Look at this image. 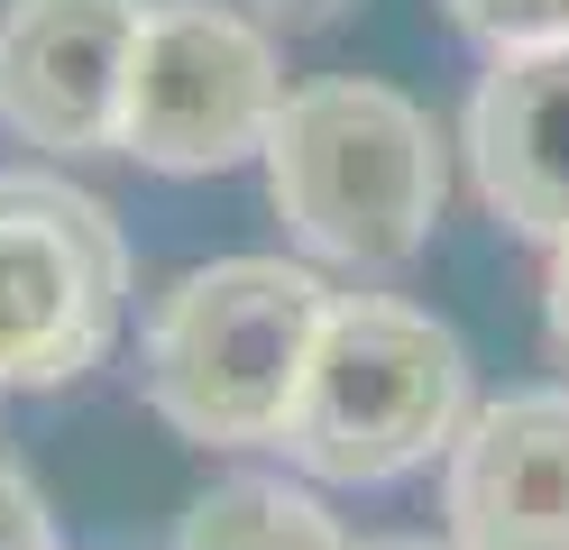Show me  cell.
I'll return each mask as SVG.
<instances>
[{
	"label": "cell",
	"instance_id": "12",
	"mask_svg": "<svg viewBox=\"0 0 569 550\" xmlns=\"http://www.w3.org/2000/svg\"><path fill=\"white\" fill-rule=\"evenodd\" d=\"M349 10V0H248V19L258 28H284V37H303V28H331Z\"/></svg>",
	"mask_w": 569,
	"mask_h": 550
},
{
	"label": "cell",
	"instance_id": "8",
	"mask_svg": "<svg viewBox=\"0 0 569 550\" xmlns=\"http://www.w3.org/2000/svg\"><path fill=\"white\" fill-rule=\"evenodd\" d=\"M469 174L515 239H569V47L496 56L469 92Z\"/></svg>",
	"mask_w": 569,
	"mask_h": 550
},
{
	"label": "cell",
	"instance_id": "1",
	"mask_svg": "<svg viewBox=\"0 0 569 550\" xmlns=\"http://www.w3.org/2000/svg\"><path fill=\"white\" fill-rule=\"evenodd\" d=\"M258 166L284 230L331 267H405L432 239L450 193L432 110L405 101L396 83H368V73L284 92Z\"/></svg>",
	"mask_w": 569,
	"mask_h": 550
},
{
	"label": "cell",
	"instance_id": "3",
	"mask_svg": "<svg viewBox=\"0 0 569 550\" xmlns=\"http://www.w3.org/2000/svg\"><path fill=\"white\" fill-rule=\"evenodd\" d=\"M459 431H469L459 330L432 321L422 303H396V293H331V321L312 340L303 394L276 450L303 477L377 487V477H405L432 450H450Z\"/></svg>",
	"mask_w": 569,
	"mask_h": 550
},
{
	"label": "cell",
	"instance_id": "9",
	"mask_svg": "<svg viewBox=\"0 0 569 550\" xmlns=\"http://www.w3.org/2000/svg\"><path fill=\"white\" fill-rule=\"evenodd\" d=\"M174 550H349V532L284 477H221L184 513Z\"/></svg>",
	"mask_w": 569,
	"mask_h": 550
},
{
	"label": "cell",
	"instance_id": "7",
	"mask_svg": "<svg viewBox=\"0 0 569 550\" xmlns=\"http://www.w3.org/2000/svg\"><path fill=\"white\" fill-rule=\"evenodd\" d=\"M450 550H569V386H523L469 413L441 468Z\"/></svg>",
	"mask_w": 569,
	"mask_h": 550
},
{
	"label": "cell",
	"instance_id": "6",
	"mask_svg": "<svg viewBox=\"0 0 569 550\" xmlns=\"http://www.w3.org/2000/svg\"><path fill=\"white\" fill-rule=\"evenodd\" d=\"M148 0H0V129L47 157L120 147V73Z\"/></svg>",
	"mask_w": 569,
	"mask_h": 550
},
{
	"label": "cell",
	"instance_id": "10",
	"mask_svg": "<svg viewBox=\"0 0 569 550\" xmlns=\"http://www.w3.org/2000/svg\"><path fill=\"white\" fill-rule=\"evenodd\" d=\"M441 10L478 37L487 56H532V47H569V0H441Z\"/></svg>",
	"mask_w": 569,
	"mask_h": 550
},
{
	"label": "cell",
	"instance_id": "2",
	"mask_svg": "<svg viewBox=\"0 0 569 550\" xmlns=\"http://www.w3.org/2000/svg\"><path fill=\"white\" fill-rule=\"evenodd\" d=\"M322 321H331V293L312 267L211 257V267L166 284L148 321V403L202 450L284 440Z\"/></svg>",
	"mask_w": 569,
	"mask_h": 550
},
{
	"label": "cell",
	"instance_id": "11",
	"mask_svg": "<svg viewBox=\"0 0 569 550\" xmlns=\"http://www.w3.org/2000/svg\"><path fill=\"white\" fill-rule=\"evenodd\" d=\"M0 550H56V513L10 459H0Z\"/></svg>",
	"mask_w": 569,
	"mask_h": 550
},
{
	"label": "cell",
	"instance_id": "5",
	"mask_svg": "<svg viewBox=\"0 0 569 550\" xmlns=\"http://www.w3.org/2000/svg\"><path fill=\"white\" fill-rule=\"evenodd\" d=\"M284 110L276 37L221 0H148L120 73V157L157 174H221L258 157Z\"/></svg>",
	"mask_w": 569,
	"mask_h": 550
},
{
	"label": "cell",
	"instance_id": "14",
	"mask_svg": "<svg viewBox=\"0 0 569 550\" xmlns=\"http://www.w3.org/2000/svg\"><path fill=\"white\" fill-rule=\"evenodd\" d=\"M359 550H450V541H359Z\"/></svg>",
	"mask_w": 569,
	"mask_h": 550
},
{
	"label": "cell",
	"instance_id": "4",
	"mask_svg": "<svg viewBox=\"0 0 569 550\" xmlns=\"http://www.w3.org/2000/svg\"><path fill=\"white\" fill-rule=\"evenodd\" d=\"M129 312V239L111 202L64 174H0V386H64L101 367Z\"/></svg>",
	"mask_w": 569,
	"mask_h": 550
},
{
	"label": "cell",
	"instance_id": "13",
	"mask_svg": "<svg viewBox=\"0 0 569 550\" xmlns=\"http://www.w3.org/2000/svg\"><path fill=\"white\" fill-rule=\"evenodd\" d=\"M542 321H551V349L569 358V239L551 248V276H542Z\"/></svg>",
	"mask_w": 569,
	"mask_h": 550
}]
</instances>
